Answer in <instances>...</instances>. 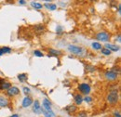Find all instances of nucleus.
I'll list each match as a JSON object with an SVG mask.
<instances>
[{
  "label": "nucleus",
  "instance_id": "nucleus-20",
  "mask_svg": "<svg viewBox=\"0 0 121 117\" xmlns=\"http://www.w3.org/2000/svg\"><path fill=\"white\" fill-rule=\"evenodd\" d=\"M31 6H32L34 8H35V9H41V8H43V5H42L41 3H39V2H35V1H32V2H31Z\"/></svg>",
  "mask_w": 121,
  "mask_h": 117
},
{
  "label": "nucleus",
  "instance_id": "nucleus-19",
  "mask_svg": "<svg viewBox=\"0 0 121 117\" xmlns=\"http://www.w3.org/2000/svg\"><path fill=\"white\" fill-rule=\"evenodd\" d=\"M11 52V48L9 46H3L0 48V56H3L7 53H10Z\"/></svg>",
  "mask_w": 121,
  "mask_h": 117
},
{
  "label": "nucleus",
  "instance_id": "nucleus-10",
  "mask_svg": "<svg viewBox=\"0 0 121 117\" xmlns=\"http://www.w3.org/2000/svg\"><path fill=\"white\" fill-rule=\"evenodd\" d=\"M105 48H107L108 50H110L111 52L114 51V52H117L120 49V46H117V45H114V44H110V43H106L105 44Z\"/></svg>",
  "mask_w": 121,
  "mask_h": 117
},
{
  "label": "nucleus",
  "instance_id": "nucleus-25",
  "mask_svg": "<svg viewBox=\"0 0 121 117\" xmlns=\"http://www.w3.org/2000/svg\"><path fill=\"white\" fill-rule=\"evenodd\" d=\"M101 52H102V54L104 55V56H110V55L112 54V52H111L110 50H108L107 48H105V47L102 48V49H101Z\"/></svg>",
  "mask_w": 121,
  "mask_h": 117
},
{
  "label": "nucleus",
  "instance_id": "nucleus-26",
  "mask_svg": "<svg viewBox=\"0 0 121 117\" xmlns=\"http://www.w3.org/2000/svg\"><path fill=\"white\" fill-rule=\"evenodd\" d=\"M34 55L35 56H36V57H39V58H41V57H43L44 56V54H43V52L42 51H40V50H38V49H36V50H34Z\"/></svg>",
  "mask_w": 121,
  "mask_h": 117
},
{
  "label": "nucleus",
  "instance_id": "nucleus-29",
  "mask_svg": "<svg viewBox=\"0 0 121 117\" xmlns=\"http://www.w3.org/2000/svg\"><path fill=\"white\" fill-rule=\"evenodd\" d=\"M22 91H23V93H24L26 96H27V95H29V94H30V92H31L30 88H27V87H24V88H22Z\"/></svg>",
  "mask_w": 121,
  "mask_h": 117
},
{
  "label": "nucleus",
  "instance_id": "nucleus-18",
  "mask_svg": "<svg viewBox=\"0 0 121 117\" xmlns=\"http://www.w3.org/2000/svg\"><path fill=\"white\" fill-rule=\"evenodd\" d=\"M27 78H28V75L27 73H20L18 75V80L21 82V83H24L27 81Z\"/></svg>",
  "mask_w": 121,
  "mask_h": 117
},
{
  "label": "nucleus",
  "instance_id": "nucleus-4",
  "mask_svg": "<svg viewBox=\"0 0 121 117\" xmlns=\"http://www.w3.org/2000/svg\"><path fill=\"white\" fill-rule=\"evenodd\" d=\"M68 50L74 54V55H76V56H79L82 54L83 52V47L82 46H76V45H69L68 46Z\"/></svg>",
  "mask_w": 121,
  "mask_h": 117
},
{
  "label": "nucleus",
  "instance_id": "nucleus-6",
  "mask_svg": "<svg viewBox=\"0 0 121 117\" xmlns=\"http://www.w3.org/2000/svg\"><path fill=\"white\" fill-rule=\"evenodd\" d=\"M6 95L9 98H14L20 94V89L17 87H10L8 90H6Z\"/></svg>",
  "mask_w": 121,
  "mask_h": 117
},
{
  "label": "nucleus",
  "instance_id": "nucleus-33",
  "mask_svg": "<svg viewBox=\"0 0 121 117\" xmlns=\"http://www.w3.org/2000/svg\"><path fill=\"white\" fill-rule=\"evenodd\" d=\"M117 42H120V34H118L117 35Z\"/></svg>",
  "mask_w": 121,
  "mask_h": 117
},
{
  "label": "nucleus",
  "instance_id": "nucleus-21",
  "mask_svg": "<svg viewBox=\"0 0 121 117\" xmlns=\"http://www.w3.org/2000/svg\"><path fill=\"white\" fill-rule=\"evenodd\" d=\"M42 113L44 117H56V114L53 113V111H49V112H47V111H44L42 109Z\"/></svg>",
  "mask_w": 121,
  "mask_h": 117
},
{
  "label": "nucleus",
  "instance_id": "nucleus-27",
  "mask_svg": "<svg viewBox=\"0 0 121 117\" xmlns=\"http://www.w3.org/2000/svg\"><path fill=\"white\" fill-rule=\"evenodd\" d=\"M76 117H88V113L85 112V111H81L77 113Z\"/></svg>",
  "mask_w": 121,
  "mask_h": 117
},
{
  "label": "nucleus",
  "instance_id": "nucleus-32",
  "mask_svg": "<svg viewBox=\"0 0 121 117\" xmlns=\"http://www.w3.org/2000/svg\"><path fill=\"white\" fill-rule=\"evenodd\" d=\"M9 117H20V116H19V114L14 113V114H12V115H10V116H9Z\"/></svg>",
  "mask_w": 121,
  "mask_h": 117
},
{
  "label": "nucleus",
  "instance_id": "nucleus-13",
  "mask_svg": "<svg viewBox=\"0 0 121 117\" xmlns=\"http://www.w3.org/2000/svg\"><path fill=\"white\" fill-rule=\"evenodd\" d=\"M32 104H33V100H32V98L28 97V96H26V97L22 100V107H23V108H28Z\"/></svg>",
  "mask_w": 121,
  "mask_h": 117
},
{
  "label": "nucleus",
  "instance_id": "nucleus-14",
  "mask_svg": "<svg viewBox=\"0 0 121 117\" xmlns=\"http://www.w3.org/2000/svg\"><path fill=\"white\" fill-rule=\"evenodd\" d=\"M46 2H47V3H45V5H44L43 7H45L47 9L51 10V11L56 10V8H57V5H56V4H54V3H49L48 1H46Z\"/></svg>",
  "mask_w": 121,
  "mask_h": 117
},
{
  "label": "nucleus",
  "instance_id": "nucleus-16",
  "mask_svg": "<svg viewBox=\"0 0 121 117\" xmlns=\"http://www.w3.org/2000/svg\"><path fill=\"white\" fill-rule=\"evenodd\" d=\"M74 100H75V103L76 105H81L82 102H83V97L81 94L77 93L74 96Z\"/></svg>",
  "mask_w": 121,
  "mask_h": 117
},
{
  "label": "nucleus",
  "instance_id": "nucleus-9",
  "mask_svg": "<svg viewBox=\"0 0 121 117\" xmlns=\"http://www.w3.org/2000/svg\"><path fill=\"white\" fill-rule=\"evenodd\" d=\"M42 109L44 111L47 112H49V111H52V108H51V102L48 100V99H44L43 100V102H42Z\"/></svg>",
  "mask_w": 121,
  "mask_h": 117
},
{
  "label": "nucleus",
  "instance_id": "nucleus-5",
  "mask_svg": "<svg viewBox=\"0 0 121 117\" xmlns=\"http://www.w3.org/2000/svg\"><path fill=\"white\" fill-rule=\"evenodd\" d=\"M104 78L109 82H113V81L117 80L118 74L117 73H115V72H113V71H111V70H108L104 73Z\"/></svg>",
  "mask_w": 121,
  "mask_h": 117
},
{
  "label": "nucleus",
  "instance_id": "nucleus-7",
  "mask_svg": "<svg viewBox=\"0 0 121 117\" xmlns=\"http://www.w3.org/2000/svg\"><path fill=\"white\" fill-rule=\"evenodd\" d=\"M33 112L36 114H40L42 113V107L40 105V102L38 100H35L33 102Z\"/></svg>",
  "mask_w": 121,
  "mask_h": 117
},
{
  "label": "nucleus",
  "instance_id": "nucleus-11",
  "mask_svg": "<svg viewBox=\"0 0 121 117\" xmlns=\"http://www.w3.org/2000/svg\"><path fill=\"white\" fill-rule=\"evenodd\" d=\"M34 30L37 34H40V33H43L46 31V26L44 24H36V25H35Z\"/></svg>",
  "mask_w": 121,
  "mask_h": 117
},
{
  "label": "nucleus",
  "instance_id": "nucleus-17",
  "mask_svg": "<svg viewBox=\"0 0 121 117\" xmlns=\"http://www.w3.org/2000/svg\"><path fill=\"white\" fill-rule=\"evenodd\" d=\"M62 53L61 51L58 50V49H54V48H49L48 49V57L49 56H60Z\"/></svg>",
  "mask_w": 121,
  "mask_h": 117
},
{
  "label": "nucleus",
  "instance_id": "nucleus-23",
  "mask_svg": "<svg viewBox=\"0 0 121 117\" xmlns=\"http://www.w3.org/2000/svg\"><path fill=\"white\" fill-rule=\"evenodd\" d=\"M91 46H92V48L93 49H95V50H101L102 49V44L101 43H99V42H93L92 45H91Z\"/></svg>",
  "mask_w": 121,
  "mask_h": 117
},
{
  "label": "nucleus",
  "instance_id": "nucleus-8",
  "mask_svg": "<svg viewBox=\"0 0 121 117\" xmlns=\"http://www.w3.org/2000/svg\"><path fill=\"white\" fill-rule=\"evenodd\" d=\"M10 87H12L10 82L0 77V90H8Z\"/></svg>",
  "mask_w": 121,
  "mask_h": 117
},
{
  "label": "nucleus",
  "instance_id": "nucleus-30",
  "mask_svg": "<svg viewBox=\"0 0 121 117\" xmlns=\"http://www.w3.org/2000/svg\"><path fill=\"white\" fill-rule=\"evenodd\" d=\"M113 115H114V117H121L120 112H119V111H116Z\"/></svg>",
  "mask_w": 121,
  "mask_h": 117
},
{
  "label": "nucleus",
  "instance_id": "nucleus-3",
  "mask_svg": "<svg viewBox=\"0 0 121 117\" xmlns=\"http://www.w3.org/2000/svg\"><path fill=\"white\" fill-rule=\"evenodd\" d=\"M110 37H111L110 36V33H108L107 32H104V31L99 32L96 34V39L97 40L102 41V42H105V43H107L110 40Z\"/></svg>",
  "mask_w": 121,
  "mask_h": 117
},
{
  "label": "nucleus",
  "instance_id": "nucleus-22",
  "mask_svg": "<svg viewBox=\"0 0 121 117\" xmlns=\"http://www.w3.org/2000/svg\"><path fill=\"white\" fill-rule=\"evenodd\" d=\"M85 69H86V72L88 73H94L96 71V67H94L93 65H91V64H87Z\"/></svg>",
  "mask_w": 121,
  "mask_h": 117
},
{
  "label": "nucleus",
  "instance_id": "nucleus-31",
  "mask_svg": "<svg viewBox=\"0 0 121 117\" xmlns=\"http://www.w3.org/2000/svg\"><path fill=\"white\" fill-rule=\"evenodd\" d=\"M18 3H19L20 5H25L27 2H26L25 0H19V1H18Z\"/></svg>",
  "mask_w": 121,
  "mask_h": 117
},
{
  "label": "nucleus",
  "instance_id": "nucleus-24",
  "mask_svg": "<svg viewBox=\"0 0 121 117\" xmlns=\"http://www.w3.org/2000/svg\"><path fill=\"white\" fill-rule=\"evenodd\" d=\"M63 32H64L63 27H62L61 25H57V27H56V33H57L58 35H61V34L63 33Z\"/></svg>",
  "mask_w": 121,
  "mask_h": 117
},
{
  "label": "nucleus",
  "instance_id": "nucleus-12",
  "mask_svg": "<svg viewBox=\"0 0 121 117\" xmlns=\"http://www.w3.org/2000/svg\"><path fill=\"white\" fill-rule=\"evenodd\" d=\"M64 110H65V112H67L69 114H72V113H76V111H77V107H76V105H75V104H71V105H68L67 107H65Z\"/></svg>",
  "mask_w": 121,
  "mask_h": 117
},
{
  "label": "nucleus",
  "instance_id": "nucleus-1",
  "mask_svg": "<svg viewBox=\"0 0 121 117\" xmlns=\"http://www.w3.org/2000/svg\"><path fill=\"white\" fill-rule=\"evenodd\" d=\"M106 100L110 105H116L119 101V93L117 89L110 90L106 96Z\"/></svg>",
  "mask_w": 121,
  "mask_h": 117
},
{
  "label": "nucleus",
  "instance_id": "nucleus-15",
  "mask_svg": "<svg viewBox=\"0 0 121 117\" xmlns=\"http://www.w3.org/2000/svg\"><path fill=\"white\" fill-rule=\"evenodd\" d=\"M9 105V100L7 98L1 96L0 97V108H5V107H8Z\"/></svg>",
  "mask_w": 121,
  "mask_h": 117
},
{
  "label": "nucleus",
  "instance_id": "nucleus-28",
  "mask_svg": "<svg viewBox=\"0 0 121 117\" xmlns=\"http://www.w3.org/2000/svg\"><path fill=\"white\" fill-rule=\"evenodd\" d=\"M92 100H93V99L91 97H90V96H86L85 98H83V101H86L87 103L92 102Z\"/></svg>",
  "mask_w": 121,
  "mask_h": 117
},
{
  "label": "nucleus",
  "instance_id": "nucleus-2",
  "mask_svg": "<svg viewBox=\"0 0 121 117\" xmlns=\"http://www.w3.org/2000/svg\"><path fill=\"white\" fill-rule=\"evenodd\" d=\"M77 89L80 92V94H83V95H86V96H88L91 91V86L89 84H87V83H81V84H79L77 86Z\"/></svg>",
  "mask_w": 121,
  "mask_h": 117
}]
</instances>
